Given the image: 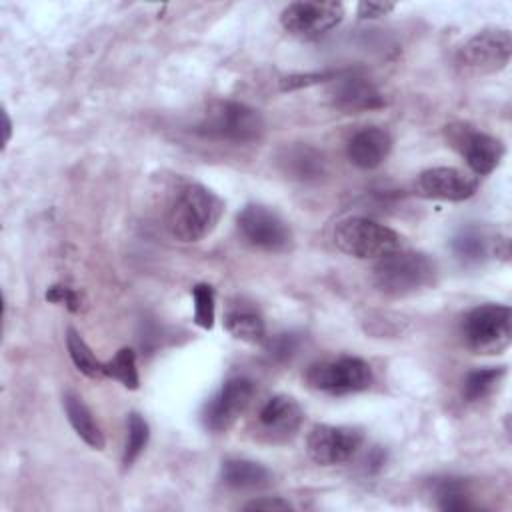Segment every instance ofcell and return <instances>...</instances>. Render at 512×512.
Returning <instances> with one entry per match:
<instances>
[{"label": "cell", "instance_id": "cell-1", "mask_svg": "<svg viewBox=\"0 0 512 512\" xmlns=\"http://www.w3.org/2000/svg\"><path fill=\"white\" fill-rule=\"evenodd\" d=\"M222 200L202 184L184 186L168 210V230L180 242H200L218 224Z\"/></svg>", "mask_w": 512, "mask_h": 512}, {"label": "cell", "instance_id": "cell-2", "mask_svg": "<svg viewBox=\"0 0 512 512\" xmlns=\"http://www.w3.org/2000/svg\"><path fill=\"white\" fill-rule=\"evenodd\" d=\"M436 262L422 252L396 250L374 266V284L388 296H408L434 284Z\"/></svg>", "mask_w": 512, "mask_h": 512}, {"label": "cell", "instance_id": "cell-3", "mask_svg": "<svg viewBox=\"0 0 512 512\" xmlns=\"http://www.w3.org/2000/svg\"><path fill=\"white\" fill-rule=\"evenodd\" d=\"M334 244L340 252L368 260L384 258L402 246V238L392 228L362 216H352L336 224Z\"/></svg>", "mask_w": 512, "mask_h": 512}, {"label": "cell", "instance_id": "cell-4", "mask_svg": "<svg viewBox=\"0 0 512 512\" xmlns=\"http://www.w3.org/2000/svg\"><path fill=\"white\" fill-rule=\"evenodd\" d=\"M198 132L216 140L246 144L262 136L264 118L256 108L248 104L218 100L208 106L204 118L198 124Z\"/></svg>", "mask_w": 512, "mask_h": 512}, {"label": "cell", "instance_id": "cell-5", "mask_svg": "<svg viewBox=\"0 0 512 512\" xmlns=\"http://www.w3.org/2000/svg\"><path fill=\"white\" fill-rule=\"evenodd\" d=\"M510 308L504 304H480L462 320V338L476 354H498L512 338Z\"/></svg>", "mask_w": 512, "mask_h": 512}, {"label": "cell", "instance_id": "cell-6", "mask_svg": "<svg viewBox=\"0 0 512 512\" xmlns=\"http://www.w3.org/2000/svg\"><path fill=\"white\" fill-rule=\"evenodd\" d=\"M306 382L310 388L332 396L356 394L372 384V368L356 356L326 358L310 364Z\"/></svg>", "mask_w": 512, "mask_h": 512}, {"label": "cell", "instance_id": "cell-7", "mask_svg": "<svg viewBox=\"0 0 512 512\" xmlns=\"http://www.w3.org/2000/svg\"><path fill=\"white\" fill-rule=\"evenodd\" d=\"M242 238L266 252H286L292 248L290 226L262 204H246L236 218Z\"/></svg>", "mask_w": 512, "mask_h": 512}, {"label": "cell", "instance_id": "cell-8", "mask_svg": "<svg viewBox=\"0 0 512 512\" xmlns=\"http://www.w3.org/2000/svg\"><path fill=\"white\" fill-rule=\"evenodd\" d=\"M254 396V382L236 376L226 380L214 396H210L200 412L202 424L206 430L224 432L246 412Z\"/></svg>", "mask_w": 512, "mask_h": 512}, {"label": "cell", "instance_id": "cell-9", "mask_svg": "<svg viewBox=\"0 0 512 512\" xmlns=\"http://www.w3.org/2000/svg\"><path fill=\"white\" fill-rule=\"evenodd\" d=\"M512 56V36L506 28H486L470 36L458 50V62L474 72L490 74L506 68Z\"/></svg>", "mask_w": 512, "mask_h": 512}, {"label": "cell", "instance_id": "cell-10", "mask_svg": "<svg viewBox=\"0 0 512 512\" xmlns=\"http://www.w3.org/2000/svg\"><path fill=\"white\" fill-rule=\"evenodd\" d=\"M362 442L364 434L358 428L316 424L306 438V450L316 464L336 466L352 460Z\"/></svg>", "mask_w": 512, "mask_h": 512}, {"label": "cell", "instance_id": "cell-11", "mask_svg": "<svg viewBox=\"0 0 512 512\" xmlns=\"http://www.w3.org/2000/svg\"><path fill=\"white\" fill-rule=\"evenodd\" d=\"M342 18L340 2H292L280 14L284 30L300 38H318L336 28Z\"/></svg>", "mask_w": 512, "mask_h": 512}, {"label": "cell", "instance_id": "cell-12", "mask_svg": "<svg viewBox=\"0 0 512 512\" xmlns=\"http://www.w3.org/2000/svg\"><path fill=\"white\" fill-rule=\"evenodd\" d=\"M330 100L332 104L348 114L356 112H366V110H376L386 104L382 92L376 88L374 82L362 76H346L340 72L330 86Z\"/></svg>", "mask_w": 512, "mask_h": 512}, {"label": "cell", "instance_id": "cell-13", "mask_svg": "<svg viewBox=\"0 0 512 512\" xmlns=\"http://www.w3.org/2000/svg\"><path fill=\"white\" fill-rule=\"evenodd\" d=\"M450 138L460 148L472 172L478 176L490 174L504 156V144L486 132L458 128L456 132L450 130Z\"/></svg>", "mask_w": 512, "mask_h": 512}, {"label": "cell", "instance_id": "cell-14", "mask_svg": "<svg viewBox=\"0 0 512 512\" xmlns=\"http://www.w3.org/2000/svg\"><path fill=\"white\" fill-rule=\"evenodd\" d=\"M304 420L300 404L286 396L276 394L268 398L258 412V426L272 442H284L292 438Z\"/></svg>", "mask_w": 512, "mask_h": 512}, {"label": "cell", "instance_id": "cell-15", "mask_svg": "<svg viewBox=\"0 0 512 512\" xmlns=\"http://www.w3.org/2000/svg\"><path fill=\"white\" fill-rule=\"evenodd\" d=\"M476 178L464 174L458 168L434 166L418 176V188L428 198L462 202L476 192Z\"/></svg>", "mask_w": 512, "mask_h": 512}, {"label": "cell", "instance_id": "cell-16", "mask_svg": "<svg viewBox=\"0 0 512 512\" xmlns=\"http://www.w3.org/2000/svg\"><path fill=\"white\" fill-rule=\"evenodd\" d=\"M390 150L392 138L384 128L378 126H366L358 130L346 144L348 160L362 170L378 168L388 158Z\"/></svg>", "mask_w": 512, "mask_h": 512}, {"label": "cell", "instance_id": "cell-17", "mask_svg": "<svg viewBox=\"0 0 512 512\" xmlns=\"http://www.w3.org/2000/svg\"><path fill=\"white\" fill-rule=\"evenodd\" d=\"M278 162L290 178L304 180V182L318 180L320 176H324V170H326L324 156L308 144H294L284 148L282 154L278 156Z\"/></svg>", "mask_w": 512, "mask_h": 512}, {"label": "cell", "instance_id": "cell-18", "mask_svg": "<svg viewBox=\"0 0 512 512\" xmlns=\"http://www.w3.org/2000/svg\"><path fill=\"white\" fill-rule=\"evenodd\" d=\"M224 328L242 342L260 344L266 340V324L262 314L246 302H236L226 310Z\"/></svg>", "mask_w": 512, "mask_h": 512}, {"label": "cell", "instance_id": "cell-19", "mask_svg": "<svg viewBox=\"0 0 512 512\" xmlns=\"http://www.w3.org/2000/svg\"><path fill=\"white\" fill-rule=\"evenodd\" d=\"M222 482L236 490H256L270 484L272 474L266 466L246 458H228L220 470Z\"/></svg>", "mask_w": 512, "mask_h": 512}, {"label": "cell", "instance_id": "cell-20", "mask_svg": "<svg viewBox=\"0 0 512 512\" xmlns=\"http://www.w3.org/2000/svg\"><path fill=\"white\" fill-rule=\"evenodd\" d=\"M62 404H64V412L66 418L70 422V426L74 428V432L94 450H102L104 448V434L98 426V422L94 420L90 408L82 402V398L74 392H66L62 396Z\"/></svg>", "mask_w": 512, "mask_h": 512}, {"label": "cell", "instance_id": "cell-21", "mask_svg": "<svg viewBox=\"0 0 512 512\" xmlns=\"http://www.w3.org/2000/svg\"><path fill=\"white\" fill-rule=\"evenodd\" d=\"M66 348L70 354V360L74 362V366L86 374L88 378H100L104 376V362H100L94 352L90 350V346L84 342V338L74 330L68 328L66 330Z\"/></svg>", "mask_w": 512, "mask_h": 512}, {"label": "cell", "instance_id": "cell-22", "mask_svg": "<svg viewBox=\"0 0 512 512\" xmlns=\"http://www.w3.org/2000/svg\"><path fill=\"white\" fill-rule=\"evenodd\" d=\"M452 250L462 262H480L488 254L490 244L480 228L468 226L452 238Z\"/></svg>", "mask_w": 512, "mask_h": 512}, {"label": "cell", "instance_id": "cell-23", "mask_svg": "<svg viewBox=\"0 0 512 512\" xmlns=\"http://www.w3.org/2000/svg\"><path fill=\"white\" fill-rule=\"evenodd\" d=\"M104 376L118 380L124 388L136 390L140 384L138 368H136V354L132 348H120L112 360L104 362Z\"/></svg>", "mask_w": 512, "mask_h": 512}, {"label": "cell", "instance_id": "cell-24", "mask_svg": "<svg viewBox=\"0 0 512 512\" xmlns=\"http://www.w3.org/2000/svg\"><path fill=\"white\" fill-rule=\"evenodd\" d=\"M504 372H506L504 366H488V368H476L468 372L464 380V398L468 402H476L484 398L502 380Z\"/></svg>", "mask_w": 512, "mask_h": 512}, {"label": "cell", "instance_id": "cell-25", "mask_svg": "<svg viewBox=\"0 0 512 512\" xmlns=\"http://www.w3.org/2000/svg\"><path fill=\"white\" fill-rule=\"evenodd\" d=\"M126 426H128V436H126V444H124V452H122V464L130 466L146 448V444L150 440V426L138 412L128 414Z\"/></svg>", "mask_w": 512, "mask_h": 512}, {"label": "cell", "instance_id": "cell-26", "mask_svg": "<svg viewBox=\"0 0 512 512\" xmlns=\"http://www.w3.org/2000/svg\"><path fill=\"white\" fill-rule=\"evenodd\" d=\"M436 500H438V508L450 510V512H462L472 508L466 486L456 478H444L436 484Z\"/></svg>", "mask_w": 512, "mask_h": 512}, {"label": "cell", "instance_id": "cell-27", "mask_svg": "<svg viewBox=\"0 0 512 512\" xmlns=\"http://www.w3.org/2000/svg\"><path fill=\"white\" fill-rule=\"evenodd\" d=\"M194 300V322L206 330L214 326L216 316V294L210 284H196L192 288Z\"/></svg>", "mask_w": 512, "mask_h": 512}, {"label": "cell", "instance_id": "cell-28", "mask_svg": "<svg viewBox=\"0 0 512 512\" xmlns=\"http://www.w3.org/2000/svg\"><path fill=\"white\" fill-rule=\"evenodd\" d=\"M264 344H266V352L270 354V358H274L278 362H284V360H290L296 354L298 336L290 334V332H282V334L270 336Z\"/></svg>", "mask_w": 512, "mask_h": 512}, {"label": "cell", "instance_id": "cell-29", "mask_svg": "<svg viewBox=\"0 0 512 512\" xmlns=\"http://www.w3.org/2000/svg\"><path fill=\"white\" fill-rule=\"evenodd\" d=\"M340 72L334 70H324V72H306V74H290L286 78L280 80V88L282 90H296L302 86H310V84H318L322 80H334Z\"/></svg>", "mask_w": 512, "mask_h": 512}, {"label": "cell", "instance_id": "cell-30", "mask_svg": "<svg viewBox=\"0 0 512 512\" xmlns=\"http://www.w3.org/2000/svg\"><path fill=\"white\" fill-rule=\"evenodd\" d=\"M46 300L54 302V304H64L70 312L80 310V296L76 290H72L68 286H50L46 292Z\"/></svg>", "mask_w": 512, "mask_h": 512}, {"label": "cell", "instance_id": "cell-31", "mask_svg": "<svg viewBox=\"0 0 512 512\" xmlns=\"http://www.w3.org/2000/svg\"><path fill=\"white\" fill-rule=\"evenodd\" d=\"M246 510H292V504L288 500H282L278 496L274 498H256L244 506Z\"/></svg>", "mask_w": 512, "mask_h": 512}, {"label": "cell", "instance_id": "cell-32", "mask_svg": "<svg viewBox=\"0 0 512 512\" xmlns=\"http://www.w3.org/2000/svg\"><path fill=\"white\" fill-rule=\"evenodd\" d=\"M392 10H394V4H390V2H360L358 4L360 18H378V16H386Z\"/></svg>", "mask_w": 512, "mask_h": 512}]
</instances>
